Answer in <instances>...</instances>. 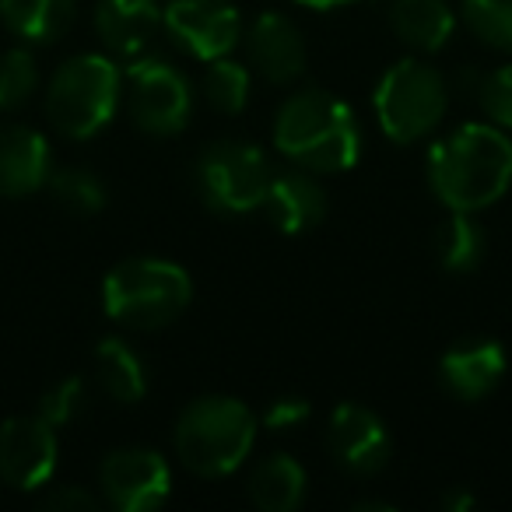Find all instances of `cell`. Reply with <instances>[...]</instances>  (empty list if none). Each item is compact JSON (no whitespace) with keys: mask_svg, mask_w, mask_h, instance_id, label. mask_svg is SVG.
Segmentation results:
<instances>
[{"mask_svg":"<svg viewBox=\"0 0 512 512\" xmlns=\"http://www.w3.org/2000/svg\"><path fill=\"white\" fill-rule=\"evenodd\" d=\"M428 183L449 211H484L512 186V137L495 123H463L428 151Z\"/></svg>","mask_w":512,"mask_h":512,"instance_id":"obj_1","label":"cell"},{"mask_svg":"<svg viewBox=\"0 0 512 512\" xmlns=\"http://www.w3.org/2000/svg\"><path fill=\"white\" fill-rule=\"evenodd\" d=\"M274 148L316 176L348 172L362 158V127L348 102L323 88H302L274 116Z\"/></svg>","mask_w":512,"mask_h":512,"instance_id":"obj_2","label":"cell"},{"mask_svg":"<svg viewBox=\"0 0 512 512\" xmlns=\"http://www.w3.org/2000/svg\"><path fill=\"white\" fill-rule=\"evenodd\" d=\"M176 456L197 477H228L249 460L256 442V414L239 397L211 393L183 407L176 421Z\"/></svg>","mask_w":512,"mask_h":512,"instance_id":"obj_3","label":"cell"},{"mask_svg":"<svg viewBox=\"0 0 512 512\" xmlns=\"http://www.w3.org/2000/svg\"><path fill=\"white\" fill-rule=\"evenodd\" d=\"M193 302V281L162 256L120 260L102 281V309L113 323L130 330H162L176 323Z\"/></svg>","mask_w":512,"mask_h":512,"instance_id":"obj_4","label":"cell"},{"mask_svg":"<svg viewBox=\"0 0 512 512\" xmlns=\"http://www.w3.org/2000/svg\"><path fill=\"white\" fill-rule=\"evenodd\" d=\"M123 102V74L109 53H78L53 71L46 116L71 141H92L113 123Z\"/></svg>","mask_w":512,"mask_h":512,"instance_id":"obj_5","label":"cell"},{"mask_svg":"<svg viewBox=\"0 0 512 512\" xmlns=\"http://www.w3.org/2000/svg\"><path fill=\"white\" fill-rule=\"evenodd\" d=\"M379 130L393 144H418L446 120L449 85L425 60H397L386 67L372 95Z\"/></svg>","mask_w":512,"mask_h":512,"instance_id":"obj_6","label":"cell"},{"mask_svg":"<svg viewBox=\"0 0 512 512\" xmlns=\"http://www.w3.org/2000/svg\"><path fill=\"white\" fill-rule=\"evenodd\" d=\"M271 176L274 169L264 151L249 141H232V137L207 144L193 169L200 197L218 214H249L264 207Z\"/></svg>","mask_w":512,"mask_h":512,"instance_id":"obj_7","label":"cell"},{"mask_svg":"<svg viewBox=\"0 0 512 512\" xmlns=\"http://www.w3.org/2000/svg\"><path fill=\"white\" fill-rule=\"evenodd\" d=\"M127 109L134 127L144 134H183L193 116V85L172 60L134 57L127 71Z\"/></svg>","mask_w":512,"mask_h":512,"instance_id":"obj_8","label":"cell"},{"mask_svg":"<svg viewBox=\"0 0 512 512\" xmlns=\"http://www.w3.org/2000/svg\"><path fill=\"white\" fill-rule=\"evenodd\" d=\"M99 491L116 512H155L172 495V470L158 449L123 446L102 460Z\"/></svg>","mask_w":512,"mask_h":512,"instance_id":"obj_9","label":"cell"},{"mask_svg":"<svg viewBox=\"0 0 512 512\" xmlns=\"http://www.w3.org/2000/svg\"><path fill=\"white\" fill-rule=\"evenodd\" d=\"M165 32L186 57L207 64L242 43V15L232 0H169Z\"/></svg>","mask_w":512,"mask_h":512,"instance_id":"obj_10","label":"cell"},{"mask_svg":"<svg viewBox=\"0 0 512 512\" xmlns=\"http://www.w3.org/2000/svg\"><path fill=\"white\" fill-rule=\"evenodd\" d=\"M57 428L39 414H22L0 425V481L15 491H39L57 470Z\"/></svg>","mask_w":512,"mask_h":512,"instance_id":"obj_11","label":"cell"},{"mask_svg":"<svg viewBox=\"0 0 512 512\" xmlns=\"http://www.w3.org/2000/svg\"><path fill=\"white\" fill-rule=\"evenodd\" d=\"M327 449L344 474L376 477L390 463L393 439L376 411L362 404H337L327 425Z\"/></svg>","mask_w":512,"mask_h":512,"instance_id":"obj_12","label":"cell"},{"mask_svg":"<svg viewBox=\"0 0 512 512\" xmlns=\"http://www.w3.org/2000/svg\"><path fill=\"white\" fill-rule=\"evenodd\" d=\"M242 46H246L253 71L271 85H292L306 74V39H302L299 25L278 11L253 18V25L242 29Z\"/></svg>","mask_w":512,"mask_h":512,"instance_id":"obj_13","label":"cell"},{"mask_svg":"<svg viewBox=\"0 0 512 512\" xmlns=\"http://www.w3.org/2000/svg\"><path fill=\"white\" fill-rule=\"evenodd\" d=\"M509 358L495 337H463L439 358V383L463 404H477L502 383Z\"/></svg>","mask_w":512,"mask_h":512,"instance_id":"obj_14","label":"cell"},{"mask_svg":"<svg viewBox=\"0 0 512 512\" xmlns=\"http://www.w3.org/2000/svg\"><path fill=\"white\" fill-rule=\"evenodd\" d=\"M53 172V151L39 130L0 123V197L18 200L43 190Z\"/></svg>","mask_w":512,"mask_h":512,"instance_id":"obj_15","label":"cell"},{"mask_svg":"<svg viewBox=\"0 0 512 512\" xmlns=\"http://www.w3.org/2000/svg\"><path fill=\"white\" fill-rule=\"evenodd\" d=\"M162 25V0H99L95 8V36L109 57H141Z\"/></svg>","mask_w":512,"mask_h":512,"instance_id":"obj_16","label":"cell"},{"mask_svg":"<svg viewBox=\"0 0 512 512\" xmlns=\"http://www.w3.org/2000/svg\"><path fill=\"white\" fill-rule=\"evenodd\" d=\"M264 211L271 225L285 235H302L316 228L327 214V190L309 169H285L274 172L271 186H267Z\"/></svg>","mask_w":512,"mask_h":512,"instance_id":"obj_17","label":"cell"},{"mask_svg":"<svg viewBox=\"0 0 512 512\" xmlns=\"http://www.w3.org/2000/svg\"><path fill=\"white\" fill-rule=\"evenodd\" d=\"M249 502L264 512H295L306 502L309 477L295 456L288 453H271L256 463L253 474L246 481Z\"/></svg>","mask_w":512,"mask_h":512,"instance_id":"obj_18","label":"cell"},{"mask_svg":"<svg viewBox=\"0 0 512 512\" xmlns=\"http://www.w3.org/2000/svg\"><path fill=\"white\" fill-rule=\"evenodd\" d=\"M390 25L404 46L439 53L456 32V11L449 8V0H393Z\"/></svg>","mask_w":512,"mask_h":512,"instance_id":"obj_19","label":"cell"},{"mask_svg":"<svg viewBox=\"0 0 512 512\" xmlns=\"http://www.w3.org/2000/svg\"><path fill=\"white\" fill-rule=\"evenodd\" d=\"M78 0H0V22L11 36L32 46H50L71 32Z\"/></svg>","mask_w":512,"mask_h":512,"instance_id":"obj_20","label":"cell"},{"mask_svg":"<svg viewBox=\"0 0 512 512\" xmlns=\"http://www.w3.org/2000/svg\"><path fill=\"white\" fill-rule=\"evenodd\" d=\"M95 376L99 386L120 404H137L148 393V365L123 337H106L95 348Z\"/></svg>","mask_w":512,"mask_h":512,"instance_id":"obj_21","label":"cell"},{"mask_svg":"<svg viewBox=\"0 0 512 512\" xmlns=\"http://www.w3.org/2000/svg\"><path fill=\"white\" fill-rule=\"evenodd\" d=\"M435 256L449 274H474L488 256V235L470 211H449V218L435 228Z\"/></svg>","mask_w":512,"mask_h":512,"instance_id":"obj_22","label":"cell"},{"mask_svg":"<svg viewBox=\"0 0 512 512\" xmlns=\"http://www.w3.org/2000/svg\"><path fill=\"white\" fill-rule=\"evenodd\" d=\"M46 190L60 200V207H67L71 214H99L109 200V190L102 183L99 172L81 169V165H64V169H53L46 179Z\"/></svg>","mask_w":512,"mask_h":512,"instance_id":"obj_23","label":"cell"},{"mask_svg":"<svg viewBox=\"0 0 512 512\" xmlns=\"http://www.w3.org/2000/svg\"><path fill=\"white\" fill-rule=\"evenodd\" d=\"M249 74L246 64L232 57H218V60H207V71H204V99L214 113H225V116H239L242 109L249 106Z\"/></svg>","mask_w":512,"mask_h":512,"instance_id":"obj_24","label":"cell"},{"mask_svg":"<svg viewBox=\"0 0 512 512\" xmlns=\"http://www.w3.org/2000/svg\"><path fill=\"white\" fill-rule=\"evenodd\" d=\"M460 15L484 46L512 53V0H463Z\"/></svg>","mask_w":512,"mask_h":512,"instance_id":"obj_25","label":"cell"},{"mask_svg":"<svg viewBox=\"0 0 512 512\" xmlns=\"http://www.w3.org/2000/svg\"><path fill=\"white\" fill-rule=\"evenodd\" d=\"M39 67L29 50L0 53V113H15L36 95Z\"/></svg>","mask_w":512,"mask_h":512,"instance_id":"obj_26","label":"cell"},{"mask_svg":"<svg viewBox=\"0 0 512 512\" xmlns=\"http://www.w3.org/2000/svg\"><path fill=\"white\" fill-rule=\"evenodd\" d=\"M470 92L481 102L488 123H495V127H502V130H512V64L474 74Z\"/></svg>","mask_w":512,"mask_h":512,"instance_id":"obj_27","label":"cell"},{"mask_svg":"<svg viewBox=\"0 0 512 512\" xmlns=\"http://www.w3.org/2000/svg\"><path fill=\"white\" fill-rule=\"evenodd\" d=\"M88 407V390H85V379L81 376H67L60 383H53L50 390L43 393L39 400V418L50 421L53 428H64L71 421H78Z\"/></svg>","mask_w":512,"mask_h":512,"instance_id":"obj_28","label":"cell"},{"mask_svg":"<svg viewBox=\"0 0 512 512\" xmlns=\"http://www.w3.org/2000/svg\"><path fill=\"white\" fill-rule=\"evenodd\" d=\"M313 418V404L306 397H274L260 414V425L271 432H295Z\"/></svg>","mask_w":512,"mask_h":512,"instance_id":"obj_29","label":"cell"},{"mask_svg":"<svg viewBox=\"0 0 512 512\" xmlns=\"http://www.w3.org/2000/svg\"><path fill=\"white\" fill-rule=\"evenodd\" d=\"M43 502H46V509H60V512H95L99 509V498H95L88 488H81V484H60V488H53Z\"/></svg>","mask_w":512,"mask_h":512,"instance_id":"obj_30","label":"cell"},{"mask_svg":"<svg viewBox=\"0 0 512 512\" xmlns=\"http://www.w3.org/2000/svg\"><path fill=\"white\" fill-rule=\"evenodd\" d=\"M474 491H467V488H449L446 495H442V509L446 512H470L474 509Z\"/></svg>","mask_w":512,"mask_h":512,"instance_id":"obj_31","label":"cell"},{"mask_svg":"<svg viewBox=\"0 0 512 512\" xmlns=\"http://www.w3.org/2000/svg\"><path fill=\"white\" fill-rule=\"evenodd\" d=\"M302 8H313V11H334V8H344V4H355V0H295Z\"/></svg>","mask_w":512,"mask_h":512,"instance_id":"obj_32","label":"cell"},{"mask_svg":"<svg viewBox=\"0 0 512 512\" xmlns=\"http://www.w3.org/2000/svg\"><path fill=\"white\" fill-rule=\"evenodd\" d=\"M369 509L393 512V502H379V498H365V502H355V512H369Z\"/></svg>","mask_w":512,"mask_h":512,"instance_id":"obj_33","label":"cell"}]
</instances>
